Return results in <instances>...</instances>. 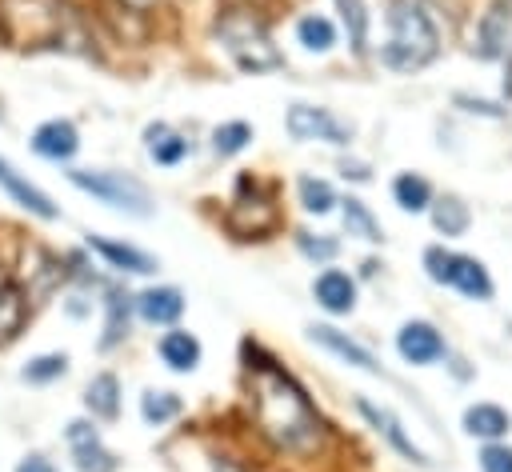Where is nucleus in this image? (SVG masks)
Returning a JSON list of instances; mask_svg holds the SVG:
<instances>
[{
    "label": "nucleus",
    "mask_w": 512,
    "mask_h": 472,
    "mask_svg": "<svg viewBox=\"0 0 512 472\" xmlns=\"http://www.w3.org/2000/svg\"><path fill=\"white\" fill-rule=\"evenodd\" d=\"M68 180H72L80 192H88V196H96L100 204L120 208V212H128V216H148V212H152V196H148V188H144L136 176L108 172V168H72Z\"/></svg>",
    "instance_id": "5"
},
{
    "label": "nucleus",
    "mask_w": 512,
    "mask_h": 472,
    "mask_svg": "<svg viewBox=\"0 0 512 472\" xmlns=\"http://www.w3.org/2000/svg\"><path fill=\"white\" fill-rule=\"evenodd\" d=\"M340 8V20L348 28V44L360 52L368 44V12H364V0H336Z\"/></svg>",
    "instance_id": "31"
},
{
    "label": "nucleus",
    "mask_w": 512,
    "mask_h": 472,
    "mask_svg": "<svg viewBox=\"0 0 512 472\" xmlns=\"http://www.w3.org/2000/svg\"><path fill=\"white\" fill-rule=\"evenodd\" d=\"M88 248L100 252L104 264L116 268V272H132V276H148V272H156V260H152L148 252L132 248V244H120V240H108V236H88Z\"/></svg>",
    "instance_id": "14"
},
{
    "label": "nucleus",
    "mask_w": 512,
    "mask_h": 472,
    "mask_svg": "<svg viewBox=\"0 0 512 472\" xmlns=\"http://www.w3.org/2000/svg\"><path fill=\"white\" fill-rule=\"evenodd\" d=\"M248 392H252V420L260 436L280 452H312L324 436V424L304 396V388L280 372L272 360L248 364Z\"/></svg>",
    "instance_id": "1"
},
{
    "label": "nucleus",
    "mask_w": 512,
    "mask_h": 472,
    "mask_svg": "<svg viewBox=\"0 0 512 472\" xmlns=\"http://www.w3.org/2000/svg\"><path fill=\"white\" fill-rule=\"evenodd\" d=\"M248 140H252V124L228 120V124H220V128L212 132V152H216V156H236L240 148H248Z\"/></svg>",
    "instance_id": "28"
},
{
    "label": "nucleus",
    "mask_w": 512,
    "mask_h": 472,
    "mask_svg": "<svg viewBox=\"0 0 512 472\" xmlns=\"http://www.w3.org/2000/svg\"><path fill=\"white\" fill-rule=\"evenodd\" d=\"M436 56V24L420 0H392L388 8V44L380 60L396 72H412Z\"/></svg>",
    "instance_id": "3"
},
{
    "label": "nucleus",
    "mask_w": 512,
    "mask_h": 472,
    "mask_svg": "<svg viewBox=\"0 0 512 472\" xmlns=\"http://www.w3.org/2000/svg\"><path fill=\"white\" fill-rule=\"evenodd\" d=\"M464 428H468L472 436L496 440V436H504V432L512 428V420H508V412L496 408V404H472V408L464 412Z\"/></svg>",
    "instance_id": "23"
},
{
    "label": "nucleus",
    "mask_w": 512,
    "mask_h": 472,
    "mask_svg": "<svg viewBox=\"0 0 512 472\" xmlns=\"http://www.w3.org/2000/svg\"><path fill=\"white\" fill-rule=\"evenodd\" d=\"M8 284H12V280H4V272H0V296H4V288H8Z\"/></svg>",
    "instance_id": "37"
},
{
    "label": "nucleus",
    "mask_w": 512,
    "mask_h": 472,
    "mask_svg": "<svg viewBox=\"0 0 512 472\" xmlns=\"http://www.w3.org/2000/svg\"><path fill=\"white\" fill-rule=\"evenodd\" d=\"M272 224H276V204H272V196H264V192H256V188H252V196H248V188L240 184V196H236L232 208H228V228H232L236 236H264Z\"/></svg>",
    "instance_id": "8"
},
{
    "label": "nucleus",
    "mask_w": 512,
    "mask_h": 472,
    "mask_svg": "<svg viewBox=\"0 0 512 472\" xmlns=\"http://www.w3.org/2000/svg\"><path fill=\"white\" fill-rule=\"evenodd\" d=\"M308 336H312L320 348H328L332 356H340V360H348V364H356V368H364V372H380V364L372 360V352H368V348H360L352 336L336 332L332 324H312V328H308Z\"/></svg>",
    "instance_id": "17"
},
{
    "label": "nucleus",
    "mask_w": 512,
    "mask_h": 472,
    "mask_svg": "<svg viewBox=\"0 0 512 472\" xmlns=\"http://www.w3.org/2000/svg\"><path fill=\"white\" fill-rule=\"evenodd\" d=\"M64 440H68L72 460H76L80 472H116V456L104 448L96 424H88V420H72L68 432H64Z\"/></svg>",
    "instance_id": "9"
},
{
    "label": "nucleus",
    "mask_w": 512,
    "mask_h": 472,
    "mask_svg": "<svg viewBox=\"0 0 512 472\" xmlns=\"http://www.w3.org/2000/svg\"><path fill=\"white\" fill-rule=\"evenodd\" d=\"M436 228H440L444 236H460V232L468 228V208H464L456 196H444V200L436 204Z\"/></svg>",
    "instance_id": "33"
},
{
    "label": "nucleus",
    "mask_w": 512,
    "mask_h": 472,
    "mask_svg": "<svg viewBox=\"0 0 512 472\" xmlns=\"http://www.w3.org/2000/svg\"><path fill=\"white\" fill-rule=\"evenodd\" d=\"M508 40H512V8L496 4L480 20V56H500L508 48Z\"/></svg>",
    "instance_id": "21"
},
{
    "label": "nucleus",
    "mask_w": 512,
    "mask_h": 472,
    "mask_svg": "<svg viewBox=\"0 0 512 472\" xmlns=\"http://www.w3.org/2000/svg\"><path fill=\"white\" fill-rule=\"evenodd\" d=\"M480 464H484V472H512V448L488 444V448L480 452Z\"/></svg>",
    "instance_id": "35"
},
{
    "label": "nucleus",
    "mask_w": 512,
    "mask_h": 472,
    "mask_svg": "<svg viewBox=\"0 0 512 472\" xmlns=\"http://www.w3.org/2000/svg\"><path fill=\"white\" fill-rule=\"evenodd\" d=\"M140 416L160 428V424L180 416V396H172V392H144L140 396Z\"/></svg>",
    "instance_id": "29"
},
{
    "label": "nucleus",
    "mask_w": 512,
    "mask_h": 472,
    "mask_svg": "<svg viewBox=\"0 0 512 472\" xmlns=\"http://www.w3.org/2000/svg\"><path fill=\"white\" fill-rule=\"evenodd\" d=\"M144 148H148V156H152L156 164H164V168H172V164H180V160L188 156V140H184L180 132H172L168 124H148V128H144Z\"/></svg>",
    "instance_id": "20"
},
{
    "label": "nucleus",
    "mask_w": 512,
    "mask_h": 472,
    "mask_svg": "<svg viewBox=\"0 0 512 472\" xmlns=\"http://www.w3.org/2000/svg\"><path fill=\"white\" fill-rule=\"evenodd\" d=\"M296 40H300L308 52H328V48L336 44V28H332V20H324V16H304V20L296 24Z\"/></svg>",
    "instance_id": "27"
},
{
    "label": "nucleus",
    "mask_w": 512,
    "mask_h": 472,
    "mask_svg": "<svg viewBox=\"0 0 512 472\" xmlns=\"http://www.w3.org/2000/svg\"><path fill=\"white\" fill-rule=\"evenodd\" d=\"M312 292H316V304L328 308V312H336V316H340V312H352V304H356V284H352V276L340 272V268H324V272L316 276Z\"/></svg>",
    "instance_id": "16"
},
{
    "label": "nucleus",
    "mask_w": 512,
    "mask_h": 472,
    "mask_svg": "<svg viewBox=\"0 0 512 472\" xmlns=\"http://www.w3.org/2000/svg\"><path fill=\"white\" fill-rule=\"evenodd\" d=\"M24 320H28V296L16 284H8L0 296V344H8L24 328Z\"/></svg>",
    "instance_id": "24"
},
{
    "label": "nucleus",
    "mask_w": 512,
    "mask_h": 472,
    "mask_svg": "<svg viewBox=\"0 0 512 472\" xmlns=\"http://www.w3.org/2000/svg\"><path fill=\"white\" fill-rule=\"evenodd\" d=\"M424 264H428V276H432V280L452 284V288H460L464 296H476V300L492 296V280H488L484 264L472 260V256H456V252H444V248H428V252H424Z\"/></svg>",
    "instance_id": "6"
},
{
    "label": "nucleus",
    "mask_w": 512,
    "mask_h": 472,
    "mask_svg": "<svg viewBox=\"0 0 512 472\" xmlns=\"http://www.w3.org/2000/svg\"><path fill=\"white\" fill-rule=\"evenodd\" d=\"M288 132L292 140H328V144H348L352 128L340 124L328 108H312V104H292L288 108Z\"/></svg>",
    "instance_id": "7"
},
{
    "label": "nucleus",
    "mask_w": 512,
    "mask_h": 472,
    "mask_svg": "<svg viewBox=\"0 0 512 472\" xmlns=\"http://www.w3.org/2000/svg\"><path fill=\"white\" fill-rule=\"evenodd\" d=\"M68 372V356L64 352H40V356H32L24 368H20V380L24 384H52V380H60Z\"/></svg>",
    "instance_id": "25"
},
{
    "label": "nucleus",
    "mask_w": 512,
    "mask_h": 472,
    "mask_svg": "<svg viewBox=\"0 0 512 472\" xmlns=\"http://www.w3.org/2000/svg\"><path fill=\"white\" fill-rule=\"evenodd\" d=\"M128 316H132V296H124V292H108V300H104V336H100V348L108 352V348H116L124 336H128Z\"/></svg>",
    "instance_id": "22"
},
{
    "label": "nucleus",
    "mask_w": 512,
    "mask_h": 472,
    "mask_svg": "<svg viewBox=\"0 0 512 472\" xmlns=\"http://www.w3.org/2000/svg\"><path fill=\"white\" fill-rule=\"evenodd\" d=\"M76 28L68 0H0V40L12 48H68Z\"/></svg>",
    "instance_id": "2"
},
{
    "label": "nucleus",
    "mask_w": 512,
    "mask_h": 472,
    "mask_svg": "<svg viewBox=\"0 0 512 472\" xmlns=\"http://www.w3.org/2000/svg\"><path fill=\"white\" fill-rule=\"evenodd\" d=\"M344 228H348V236H360V240H380V224H376V216L360 204V200H344Z\"/></svg>",
    "instance_id": "32"
},
{
    "label": "nucleus",
    "mask_w": 512,
    "mask_h": 472,
    "mask_svg": "<svg viewBox=\"0 0 512 472\" xmlns=\"http://www.w3.org/2000/svg\"><path fill=\"white\" fill-rule=\"evenodd\" d=\"M300 204H304V212H316V216H324L332 204H336V192H332V184L328 180H316V176H300Z\"/></svg>",
    "instance_id": "30"
},
{
    "label": "nucleus",
    "mask_w": 512,
    "mask_h": 472,
    "mask_svg": "<svg viewBox=\"0 0 512 472\" xmlns=\"http://www.w3.org/2000/svg\"><path fill=\"white\" fill-rule=\"evenodd\" d=\"M84 408L96 420H116L120 416V380L112 372H96L84 388Z\"/></svg>",
    "instance_id": "19"
},
{
    "label": "nucleus",
    "mask_w": 512,
    "mask_h": 472,
    "mask_svg": "<svg viewBox=\"0 0 512 472\" xmlns=\"http://www.w3.org/2000/svg\"><path fill=\"white\" fill-rule=\"evenodd\" d=\"M396 348H400V356H404L408 364H432V360L444 356V340H440V332H436L432 324H424V320L404 324L400 336H396Z\"/></svg>",
    "instance_id": "12"
},
{
    "label": "nucleus",
    "mask_w": 512,
    "mask_h": 472,
    "mask_svg": "<svg viewBox=\"0 0 512 472\" xmlns=\"http://www.w3.org/2000/svg\"><path fill=\"white\" fill-rule=\"evenodd\" d=\"M296 248L308 256V260H332L336 256V240L332 236H312V232H296Z\"/></svg>",
    "instance_id": "34"
},
{
    "label": "nucleus",
    "mask_w": 512,
    "mask_h": 472,
    "mask_svg": "<svg viewBox=\"0 0 512 472\" xmlns=\"http://www.w3.org/2000/svg\"><path fill=\"white\" fill-rule=\"evenodd\" d=\"M0 188H4L20 208H28V212L40 216V220H56V216H60V208L52 204V196H48L44 188H36L28 176H20L4 156H0Z\"/></svg>",
    "instance_id": "11"
},
{
    "label": "nucleus",
    "mask_w": 512,
    "mask_h": 472,
    "mask_svg": "<svg viewBox=\"0 0 512 472\" xmlns=\"http://www.w3.org/2000/svg\"><path fill=\"white\" fill-rule=\"evenodd\" d=\"M216 36H220L224 52H228L244 72H272V68L284 64V56L276 52L268 28H264L252 12H244V8L224 12L220 24H216Z\"/></svg>",
    "instance_id": "4"
},
{
    "label": "nucleus",
    "mask_w": 512,
    "mask_h": 472,
    "mask_svg": "<svg viewBox=\"0 0 512 472\" xmlns=\"http://www.w3.org/2000/svg\"><path fill=\"white\" fill-rule=\"evenodd\" d=\"M392 196H396V204H400L404 212H424V208H428V200H432V188H428V180H424V176L404 172V176H396Z\"/></svg>",
    "instance_id": "26"
},
{
    "label": "nucleus",
    "mask_w": 512,
    "mask_h": 472,
    "mask_svg": "<svg viewBox=\"0 0 512 472\" xmlns=\"http://www.w3.org/2000/svg\"><path fill=\"white\" fill-rule=\"evenodd\" d=\"M32 152H36L40 160L68 164V160L80 152V132H76V124H72V120H60V116L36 124V132H32Z\"/></svg>",
    "instance_id": "10"
},
{
    "label": "nucleus",
    "mask_w": 512,
    "mask_h": 472,
    "mask_svg": "<svg viewBox=\"0 0 512 472\" xmlns=\"http://www.w3.org/2000/svg\"><path fill=\"white\" fill-rule=\"evenodd\" d=\"M132 304H136L140 320H148V324H176L180 312H184V296H180V288H172V284L144 288Z\"/></svg>",
    "instance_id": "15"
},
{
    "label": "nucleus",
    "mask_w": 512,
    "mask_h": 472,
    "mask_svg": "<svg viewBox=\"0 0 512 472\" xmlns=\"http://www.w3.org/2000/svg\"><path fill=\"white\" fill-rule=\"evenodd\" d=\"M16 472H56V464H52L48 456H40V452H32V456H24V460L16 464Z\"/></svg>",
    "instance_id": "36"
},
{
    "label": "nucleus",
    "mask_w": 512,
    "mask_h": 472,
    "mask_svg": "<svg viewBox=\"0 0 512 472\" xmlns=\"http://www.w3.org/2000/svg\"><path fill=\"white\" fill-rule=\"evenodd\" d=\"M156 352H160V360H164L172 372H192V368L200 364V340H196L192 332H180V328L164 332L160 344H156Z\"/></svg>",
    "instance_id": "18"
},
{
    "label": "nucleus",
    "mask_w": 512,
    "mask_h": 472,
    "mask_svg": "<svg viewBox=\"0 0 512 472\" xmlns=\"http://www.w3.org/2000/svg\"><path fill=\"white\" fill-rule=\"evenodd\" d=\"M356 408H360V416H364V420H368V424H372V428H376V432H380V436H384L400 456H408V460H416V464H428V456L412 444V436H404L400 420H396L388 408H376V404H372V400H364V396L356 400Z\"/></svg>",
    "instance_id": "13"
}]
</instances>
